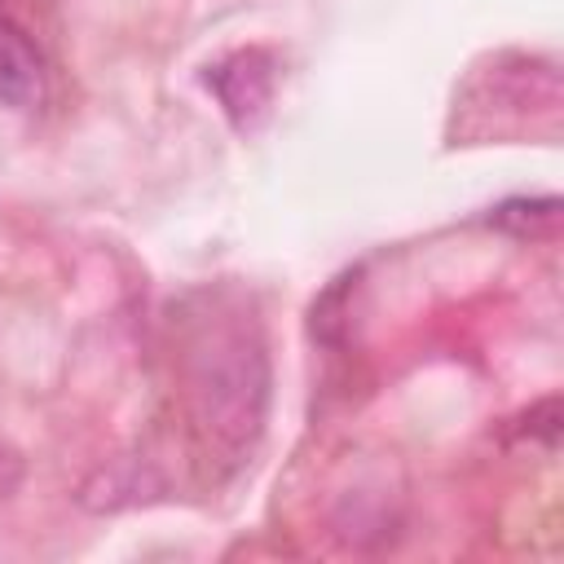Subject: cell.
Returning <instances> with one entry per match:
<instances>
[{"instance_id": "obj_1", "label": "cell", "mask_w": 564, "mask_h": 564, "mask_svg": "<svg viewBox=\"0 0 564 564\" xmlns=\"http://www.w3.org/2000/svg\"><path fill=\"white\" fill-rule=\"evenodd\" d=\"M176 405L198 463L234 471L251 458L269 405V352L251 304L238 291H194L172 322Z\"/></svg>"}, {"instance_id": "obj_2", "label": "cell", "mask_w": 564, "mask_h": 564, "mask_svg": "<svg viewBox=\"0 0 564 564\" xmlns=\"http://www.w3.org/2000/svg\"><path fill=\"white\" fill-rule=\"evenodd\" d=\"M203 84L216 93L225 119L238 132H256L273 110L278 62L269 48H234L203 70Z\"/></svg>"}, {"instance_id": "obj_3", "label": "cell", "mask_w": 564, "mask_h": 564, "mask_svg": "<svg viewBox=\"0 0 564 564\" xmlns=\"http://www.w3.org/2000/svg\"><path fill=\"white\" fill-rule=\"evenodd\" d=\"M48 93V66L35 40L0 13V106L9 110H35Z\"/></svg>"}, {"instance_id": "obj_4", "label": "cell", "mask_w": 564, "mask_h": 564, "mask_svg": "<svg viewBox=\"0 0 564 564\" xmlns=\"http://www.w3.org/2000/svg\"><path fill=\"white\" fill-rule=\"evenodd\" d=\"M0 449H4V445H0Z\"/></svg>"}]
</instances>
